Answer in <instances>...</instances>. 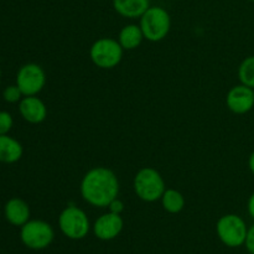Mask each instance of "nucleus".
Returning a JSON list of instances; mask_svg holds the SVG:
<instances>
[{
    "instance_id": "f257e3e1",
    "label": "nucleus",
    "mask_w": 254,
    "mask_h": 254,
    "mask_svg": "<svg viewBox=\"0 0 254 254\" xmlns=\"http://www.w3.org/2000/svg\"><path fill=\"white\" fill-rule=\"evenodd\" d=\"M79 192L82 198L93 207H108L118 197L119 180L111 169L104 166L93 168L82 178Z\"/></svg>"
},
{
    "instance_id": "f03ea898",
    "label": "nucleus",
    "mask_w": 254,
    "mask_h": 254,
    "mask_svg": "<svg viewBox=\"0 0 254 254\" xmlns=\"http://www.w3.org/2000/svg\"><path fill=\"white\" fill-rule=\"evenodd\" d=\"M133 189L141 201L155 202L160 200L166 186L164 178L156 169L143 168L134 176Z\"/></svg>"
},
{
    "instance_id": "7ed1b4c3",
    "label": "nucleus",
    "mask_w": 254,
    "mask_h": 254,
    "mask_svg": "<svg viewBox=\"0 0 254 254\" xmlns=\"http://www.w3.org/2000/svg\"><path fill=\"white\" fill-rule=\"evenodd\" d=\"M144 39L150 42H160L171 29L170 14L161 6H150L140 17L139 22Z\"/></svg>"
},
{
    "instance_id": "20e7f679",
    "label": "nucleus",
    "mask_w": 254,
    "mask_h": 254,
    "mask_svg": "<svg viewBox=\"0 0 254 254\" xmlns=\"http://www.w3.org/2000/svg\"><path fill=\"white\" fill-rule=\"evenodd\" d=\"M124 50L118 40L101 37L92 44L89 57L94 66L102 69L116 68L123 60Z\"/></svg>"
},
{
    "instance_id": "39448f33",
    "label": "nucleus",
    "mask_w": 254,
    "mask_h": 254,
    "mask_svg": "<svg viewBox=\"0 0 254 254\" xmlns=\"http://www.w3.org/2000/svg\"><path fill=\"white\" fill-rule=\"evenodd\" d=\"M59 227L69 240H82L88 235L91 223L88 216L82 208L68 205L60 213Z\"/></svg>"
},
{
    "instance_id": "423d86ee",
    "label": "nucleus",
    "mask_w": 254,
    "mask_h": 254,
    "mask_svg": "<svg viewBox=\"0 0 254 254\" xmlns=\"http://www.w3.org/2000/svg\"><path fill=\"white\" fill-rule=\"evenodd\" d=\"M216 231L221 242L231 248L241 247L246 243L248 228L245 220L235 213L222 216L217 221Z\"/></svg>"
},
{
    "instance_id": "0eeeda50",
    "label": "nucleus",
    "mask_w": 254,
    "mask_h": 254,
    "mask_svg": "<svg viewBox=\"0 0 254 254\" xmlns=\"http://www.w3.org/2000/svg\"><path fill=\"white\" fill-rule=\"evenodd\" d=\"M21 242L30 250H44L49 247L55 238L54 228L42 220H29L20 231Z\"/></svg>"
},
{
    "instance_id": "6e6552de",
    "label": "nucleus",
    "mask_w": 254,
    "mask_h": 254,
    "mask_svg": "<svg viewBox=\"0 0 254 254\" xmlns=\"http://www.w3.org/2000/svg\"><path fill=\"white\" fill-rule=\"evenodd\" d=\"M16 84L24 97L37 96L46 84L45 69L37 64H26L16 73Z\"/></svg>"
},
{
    "instance_id": "1a4fd4ad",
    "label": "nucleus",
    "mask_w": 254,
    "mask_h": 254,
    "mask_svg": "<svg viewBox=\"0 0 254 254\" xmlns=\"http://www.w3.org/2000/svg\"><path fill=\"white\" fill-rule=\"evenodd\" d=\"M226 106L235 114H247L254 107V89L242 83L233 86L227 92Z\"/></svg>"
},
{
    "instance_id": "9d476101",
    "label": "nucleus",
    "mask_w": 254,
    "mask_h": 254,
    "mask_svg": "<svg viewBox=\"0 0 254 254\" xmlns=\"http://www.w3.org/2000/svg\"><path fill=\"white\" fill-rule=\"evenodd\" d=\"M124 227V221L121 215L107 212L99 216L93 225V232L98 240L111 241L118 237Z\"/></svg>"
},
{
    "instance_id": "9b49d317",
    "label": "nucleus",
    "mask_w": 254,
    "mask_h": 254,
    "mask_svg": "<svg viewBox=\"0 0 254 254\" xmlns=\"http://www.w3.org/2000/svg\"><path fill=\"white\" fill-rule=\"evenodd\" d=\"M19 113L27 123L40 124L46 119L47 107L39 97L27 96L19 102Z\"/></svg>"
},
{
    "instance_id": "f8f14e48",
    "label": "nucleus",
    "mask_w": 254,
    "mask_h": 254,
    "mask_svg": "<svg viewBox=\"0 0 254 254\" xmlns=\"http://www.w3.org/2000/svg\"><path fill=\"white\" fill-rule=\"evenodd\" d=\"M4 216L10 225L21 227L30 220V207L22 198L12 197L5 203Z\"/></svg>"
},
{
    "instance_id": "ddd939ff",
    "label": "nucleus",
    "mask_w": 254,
    "mask_h": 254,
    "mask_svg": "<svg viewBox=\"0 0 254 254\" xmlns=\"http://www.w3.org/2000/svg\"><path fill=\"white\" fill-rule=\"evenodd\" d=\"M112 2L117 14L127 19H140L150 7V0H113Z\"/></svg>"
},
{
    "instance_id": "4468645a",
    "label": "nucleus",
    "mask_w": 254,
    "mask_h": 254,
    "mask_svg": "<svg viewBox=\"0 0 254 254\" xmlns=\"http://www.w3.org/2000/svg\"><path fill=\"white\" fill-rule=\"evenodd\" d=\"M24 148L21 143L12 136L0 135V163L15 164L22 158Z\"/></svg>"
},
{
    "instance_id": "2eb2a0df",
    "label": "nucleus",
    "mask_w": 254,
    "mask_h": 254,
    "mask_svg": "<svg viewBox=\"0 0 254 254\" xmlns=\"http://www.w3.org/2000/svg\"><path fill=\"white\" fill-rule=\"evenodd\" d=\"M118 42L123 47L124 51H131V50L138 49L144 40L143 31L140 26L136 24H128L122 27L118 35Z\"/></svg>"
},
{
    "instance_id": "dca6fc26",
    "label": "nucleus",
    "mask_w": 254,
    "mask_h": 254,
    "mask_svg": "<svg viewBox=\"0 0 254 254\" xmlns=\"http://www.w3.org/2000/svg\"><path fill=\"white\" fill-rule=\"evenodd\" d=\"M163 208L168 213L171 215H176L180 213L185 207V197L180 191L175 190V189H166L164 191L163 196L160 198Z\"/></svg>"
},
{
    "instance_id": "f3484780",
    "label": "nucleus",
    "mask_w": 254,
    "mask_h": 254,
    "mask_svg": "<svg viewBox=\"0 0 254 254\" xmlns=\"http://www.w3.org/2000/svg\"><path fill=\"white\" fill-rule=\"evenodd\" d=\"M237 74L241 83L254 89V55L246 57L241 62Z\"/></svg>"
},
{
    "instance_id": "a211bd4d",
    "label": "nucleus",
    "mask_w": 254,
    "mask_h": 254,
    "mask_svg": "<svg viewBox=\"0 0 254 254\" xmlns=\"http://www.w3.org/2000/svg\"><path fill=\"white\" fill-rule=\"evenodd\" d=\"M2 98L7 103H17V102L24 98V94H22V92L20 91L16 84H11V86H7L2 91Z\"/></svg>"
},
{
    "instance_id": "6ab92c4d",
    "label": "nucleus",
    "mask_w": 254,
    "mask_h": 254,
    "mask_svg": "<svg viewBox=\"0 0 254 254\" xmlns=\"http://www.w3.org/2000/svg\"><path fill=\"white\" fill-rule=\"evenodd\" d=\"M14 126V119L12 116L6 111H0V135L9 134Z\"/></svg>"
},
{
    "instance_id": "aec40b11",
    "label": "nucleus",
    "mask_w": 254,
    "mask_h": 254,
    "mask_svg": "<svg viewBox=\"0 0 254 254\" xmlns=\"http://www.w3.org/2000/svg\"><path fill=\"white\" fill-rule=\"evenodd\" d=\"M108 208H109V212L117 213V215H122V212L124 211V202L117 197V198H114L111 203H109Z\"/></svg>"
},
{
    "instance_id": "412c9836",
    "label": "nucleus",
    "mask_w": 254,
    "mask_h": 254,
    "mask_svg": "<svg viewBox=\"0 0 254 254\" xmlns=\"http://www.w3.org/2000/svg\"><path fill=\"white\" fill-rule=\"evenodd\" d=\"M246 247H247V251L251 254H254V225L251 226L248 228L247 238H246Z\"/></svg>"
},
{
    "instance_id": "4be33fe9",
    "label": "nucleus",
    "mask_w": 254,
    "mask_h": 254,
    "mask_svg": "<svg viewBox=\"0 0 254 254\" xmlns=\"http://www.w3.org/2000/svg\"><path fill=\"white\" fill-rule=\"evenodd\" d=\"M247 211H248V213H250L251 217H252L254 220V192L250 196V198H248Z\"/></svg>"
},
{
    "instance_id": "5701e85b",
    "label": "nucleus",
    "mask_w": 254,
    "mask_h": 254,
    "mask_svg": "<svg viewBox=\"0 0 254 254\" xmlns=\"http://www.w3.org/2000/svg\"><path fill=\"white\" fill-rule=\"evenodd\" d=\"M248 168H250L251 173L254 175V150L252 151V154L250 155V158H248Z\"/></svg>"
},
{
    "instance_id": "b1692460",
    "label": "nucleus",
    "mask_w": 254,
    "mask_h": 254,
    "mask_svg": "<svg viewBox=\"0 0 254 254\" xmlns=\"http://www.w3.org/2000/svg\"><path fill=\"white\" fill-rule=\"evenodd\" d=\"M251 1H253V2H254V0H251Z\"/></svg>"
}]
</instances>
